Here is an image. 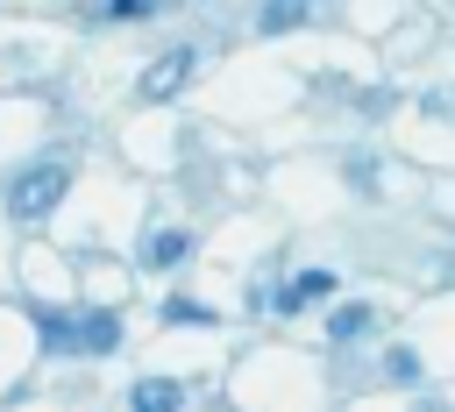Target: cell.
I'll return each mask as SVG.
<instances>
[{
  "label": "cell",
  "mask_w": 455,
  "mask_h": 412,
  "mask_svg": "<svg viewBox=\"0 0 455 412\" xmlns=\"http://www.w3.org/2000/svg\"><path fill=\"white\" fill-rule=\"evenodd\" d=\"M64 185H71L64 163H36V170H21V178L7 185V213H14V220H36V213H50V206L64 199Z\"/></svg>",
  "instance_id": "6da1fadb"
},
{
  "label": "cell",
  "mask_w": 455,
  "mask_h": 412,
  "mask_svg": "<svg viewBox=\"0 0 455 412\" xmlns=\"http://www.w3.org/2000/svg\"><path fill=\"white\" fill-rule=\"evenodd\" d=\"M185 78H192V50H171V57H156V71L142 78V92H149V99H171Z\"/></svg>",
  "instance_id": "3957f363"
},
{
  "label": "cell",
  "mask_w": 455,
  "mask_h": 412,
  "mask_svg": "<svg viewBox=\"0 0 455 412\" xmlns=\"http://www.w3.org/2000/svg\"><path fill=\"white\" fill-rule=\"evenodd\" d=\"M299 21H306V0H270V7H263V28H270V36H277V28H299Z\"/></svg>",
  "instance_id": "52a82bcc"
},
{
  "label": "cell",
  "mask_w": 455,
  "mask_h": 412,
  "mask_svg": "<svg viewBox=\"0 0 455 412\" xmlns=\"http://www.w3.org/2000/svg\"><path fill=\"white\" fill-rule=\"evenodd\" d=\"M50 348H78V355H107L121 341V320L114 313H85V320H43Z\"/></svg>",
  "instance_id": "7a4b0ae2"
},
{
  "label": "cell",
  "mask_w": 455,
  "mask_h": 412,
  "mask_svg": "<svg viewBox=\"0 0 455 412\" xmlns=\"http://www.w3.org/2000/svg\"><path fill=\"white\" fill-rule=\"evenodd\" d=\"M327 291H334V277H327V270H306V277H291L284 291H270V305H277V313H299V305H313V298H327Z\"/></svg>",
  "instance_id": "5b68a950"
},
{
  "label": "cell",
  "mask_w": 455,
  "mask_h": 412,
  "mask_svg": "<svg viewBox=\"0 0 455 412\" xmlns=\"http://www.w3.org/2000/svg\"><path fill=\"white\" fill-rule=\"evenodd\" d=\"M363 327H370V313H363V305H348V313H334V341H341V334H363Z\"/></svg>",
  "instance_id": "ba28073f"
},
{
  "label": "cell",
  "mask_w": 455,
  "mask_h": 412,
  "mask_svg": "<svg viewBox=\"0 0 455 412\" xmlns=\"http://www.w3.org/2000/svg\"><path fill=\"white\" fill-rule=\"evenodd\" d=\"M171 405H185V391L171 376H142L135 384V412H171Z\"/></svg>",
  "instance_id": "8992f818"
},
{
  "label": "cell",
  "mask_w": 455,
  "mask_h": 412,
  "mask_svg": "<svg viewBox=\"0 0 455 412\" xmlns=\"http://www.w3.org/2000/svg\"><path fill=\"white\" fill-rule=\"evenodd\" d=\"M100 14H121V21H135V14H149V0H107Z\"/></svg>",
  "instance_id": "9c48e42d"
},
{
  "label": "cell",
  "mask_w": 455,
  "mask_h": 412,
  "mask_svg": "<svg viewBox=\"0 0 455 412\" xmlns=\"http://www.w3.org/2000/svg\"><path fill=\"white\" fill-rule=\"evenodd\" d=\"M185 256H192V234H185V227H156V234L142 242V263H149V270H171V263H185Z\"/></svg>",
  "instance_id": "277c9868"
}]
</instances>
